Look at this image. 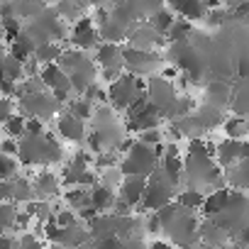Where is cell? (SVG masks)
I'll return each instance as SVG.
<instances>
[{
  "label": "cell",
  "mask_w": 249,
  "mask_h": 249,
  "mask_svg": "<svg viewBox=\"0 0 249 249\" xmlns=\"http://www.w3.org/2000/svg\"><path fill=\"white\" fill-rule=\"evenodd\" d=\"M157 220H159V227L164 232H169L171 239L181 247H191L198 239V225H196V217L191 210H183V208L169 203V205L159 208Z\"/></svg>",
  "instance_id": "obj_1"
},
{
  "label": "cell",
  "mask_w": 249,
  "mask_h": 249,
  "mask_svg": "<svg viewBox=\"0 0 249 249\" xmlns=\"http://www.w3.org/2000/svg\"><path fill=\"white\" fill-rule=\"evenodd\" d=\"M18 154L20 161L32 166V164H42V161H61L64 152L61 147L49 137V135H39V137H27L18 144Z\"/></svg>",
  "instance_id": "obj_2"
},
{
  "label": "cell",
  "mask_w": 249,
  "mask_h": 249,
  "mask_svg": "<svg viewBox=\"0 0 249 249\" xmlns=\"http://www.w3.org/2000/svg\"><path fill=\"white\" fill-rule=\"evenodd\" d=\"M213 222L225 230L230 237L247 230V196L242 191H230L225 208L213 217Z\"/></svg>",
  "instance_id": "obj_3"
},
{
  "label": "cell",
  "mask_w": 249,
  "mask_h": 249,
  "mask_svg": "<svg viewBox=\"0 0 249 249\" xmlns=\"http://www.w3.org/2000/svg\"><path fill=\"white\" fill-rule=\"evenodd\" d=\"M120 171L124 176H137V178H147L157 171V154L152 147H144L140 142H135L130 147V154L124 157Z\"/></svg>",
  "instance_id": "obj_4"
},
{
  "label": "cell",
  "mask_w": 249,
  "mask_h": 249,
  "mask_svg": "<svg viewBox=\"0 0 249 249\" xmlns=\"http://www.w3.org/2000/svg\"><path fill=\"white\" fill-rule=\"evenodd\" d=\"M174 183L161 174V171H154L152 174V178L147 181V186H144V193H142V205L147 208V210H159V208H164V205H169V200H171V196H174Z\"/></svg>",
  "instance_id": "obj_5"
},
{
  "label": "cell",
  "mask_w": 249,
  "mask_h": 249,
  "mask_svg": "<svg viewBox=\"0 0 249 249\" xmlns=\"http://www.w3.org/2000/svg\"><path fill=\"white\" fill-rule=\"evenodd\" d=\"M140 95H144V83L137 78V76H122L112 83L110 88V100L117 105V107H130Z\"/></svg>",
  "instance_id": "obj_6"
},
{
  "label": "cell",
  "mask_w": 249,
  "mask_h": 249,
  "mask_svg": "<svg viewBox=\"0 0 249 249\" xmlns=\"http://www.w3.org/2000/svg\"><path fill=\"white\" fill-rule=\"evenodd\" d=\"M247 154H249V147L242 140H225L217 147V161L227 169H232L239 161H247Z\"/></svg>",
  "instance_id": "obj_7"
},
{
  "label": "cell",
  "mask_w": 249,
  "mask_h": 249,
  "mask_svg": "<svg viewBox=\"0 0 249 249\" xmlns=\"http://www.w3.org/2000/svg\"><path fill=\"white\" fill-rule=\"evenodd\" d=\"M22 110H27L30 115H35V120L37 117H49V115H54V110L59 107L56 103H54V98H49L47 93H32V95H22Z\"/></svg>",
  "instance_id": "obj_8"
},
{
  "label": "cell",
  "mask_w": 249,
  "mask_h": 249,
  "mask_svg": "<svg viewBox=\"0 0 249 249\" xmlns=\"http://www.w3.org/2000/svg\"><path fill=\"white\" fill-rule=\"evenodd\" d=\"M122 59H124V64L130 66L132 76L135 73H149L159 64V56H154L149 52H140V49H124L122 52Z\"/></svg>",
  "instance_id": "obj_9"
},
{
  "label": "cell",
  "mask_w": 249,
  "mask_h": 249,
  "mask_svg": "<svg viewBox=\"0 0 249 249\" xmlns=\"http://www.w3.org/2000/svg\"><path fill=\"white\" fill-rule=\"evenodd\" d=\"M98 61H100V66L105 69L107 78L120 76V71H122V66H124L122 49H120L117 44H103V47L98 49Z\"/></svg>",
  "instance_id": "obj_10"
},
{
  "label": "cell",
  "mask_w": 249,
  "mask_h": 249,
  "mask_svg": "<svg viewBox=\"0 0 249 249\" xmlns=\"http://www.w3.org/2000/svg\"><path fill=\"white\" fill-rule=\"evenodd\" d=\"M144 186H147V178H137V176H127L122 181V191H120V200L132 208L142 200V193H144Z\"/></svg>",
  "instance_id": "obj_11"
},
{
  "label": "cell",
  "mask_w": 249,
  "mask_h": 249,
  "mask_svg": "<svg viewBox=\"0 0 249 249\" xmlns=\"http://www.w3.org/2000/svg\"><path fill=\"white\" fill-rule=\"evenodd\" d=\"M98 30H93V22L90 18H81L73 27V44L81 47V49H90L98 44Z\"/></svg>",
  "instance_id": "obj_12"
},
{
  "label": "cell",
  "mask_w": 249,
  "mask_h": 249,
  "mask_svg": "<svg viewBox=\"0 0 249 249\" xmlns=\"http://www.w3.org/2000/svg\"><path fill=\"white\" fill-rule=\"evenodd\" d=\"M127 35H130V42H132L130 49H140V52H147L152 44H161V42H164V39H161L149 25H142V27L127 30Z\"/></svg>",
  "instance_id": "obj_13"
},
{
  "label": "cell",
  "mask_w": 249,
  "mask_h": 249,
  "mask_svg": "<svg viewBox=\"0 0 249 249\" xmlns=\"http://www.w3.org/2000/svg\"><path fill=\"white\" fill-rule=\"evenodd\" d=\"M198 234H200V239L205 242V247H213V249H217V247H225L227 242H230V234L225 232V230H220L213 220H208V222H203L200 227H198Z\"/></svg>",
  "instance_id": "obj_14"
},
{
  "label": "cell",
  "mask_w": 249,
  "mask_h": 249,
  "mask_svg": "<svg viewBox=\"0 0 249 249\" xmlns=\"http://www.w3.org/2000/svg\"><path fill=\"white\" fill-rule=\"evenodd\" d=\"M59 132H61V137H66L69 142H81L83 137H86V124H83V120H78V117H73V115H64L61 120H59Z\"/></svg>",
  "instance_id": "obj_15"
},
{
  "label": "cell",
  "mask_w": 249,
  "mask_h": 249,
  "mask_svg": "<svg viewBox=\"0 0 249 249\" xmlns=\"http://www.w3.org/2000/svg\"><path fill=\"white\" fill-rule=\"evenodd\" d=\"M42 86L44 88H52V90H71V83H69V76L59 69V66H54V64H49V66H44V71H42Z\"/></svg>",
  "instance_id": "obj_16"
},
{
  "label": "cell",
  "mask_w": 249,
  "mask_h": 249,
  "mask_svg": "<svg viewBox=\"0 0 249 249\" xmlns=\"http://www.w3.org/2000/svg\"><path fill=\"white\" fill-rule=\"evenodd\" d=\"M88 242H90L88 230H83V227H78V225H71V227H64V230H61V239H59L61 247L81 249V247H86Z\"/></svg>",
  "instance_id": "obj_17"
},
{
  "label": "cell",
  "mask_w": 249,
  "mask_h": 249,
  "mask_svg": "<svg viewBox=\"0 0 249 249\" xmlns=\"http://www.w3.org/2000/svg\"><path fill=\"white\" fill-rule=\"evenodd\" d=\"M88 203L95 213L100 210H110L115 205V196L110 186H93V191H88Z\"/></svg>",
  "instance_id": "obj_18"
},
{
  "label": "cell",
  "mask_w": 249,
  "mask_h": 249,
  "mask_svg": "<svg viewBox=\"0 0 249 249\" xmlns=\"http://www.w3.org/2000/svg\"><path fill=\"white\" fill-rule=\"evenodd\" d=\"M230 86L225 83V81H220V78H215V81H210V86H208V100H210V107H215V110H220L222 105H227L230 103Z\"/></svg>",
  "instance_id": "obj_19"
},
{
  "label": "cell",
  "mask_w": 249,
  "mask_h": 249,
  "mask_svg": "<svg viewBox=\"0 0 249 249\" xmlns=\"http://www.w3.org/2000/svg\"><path fill=\"white\" fill-rule=\"evenodd\" d=\"M171 10L181 13L186 22L188 20H198V18L205 15V5L198 3V0H191V3H188V0H176V3H171Z\"/></svg>",
  "instance_id": "obj_20"
},
{
  "label": "cell",
  "mask_w": 249,
  "mask_h": 249,
  "mask_svg": "<svg viewBox=\"0 0 249 249\" xmlns=\"http://www.w3.org/2000/svg\"><path fill=\"white\" fill-rule=\"evenodd\" d=\"M86 61H88V59H86L83 52H73V49H69V52H61V56H59V69L69 76V73L78 71Z\"/></svg>",
  "instance_id": "obj_21"
},
{
  "label": "cell",
  "mask_w": 249,
  "mask_h": 249,
  "mask_svg": "<svg viewBox=\"0 0 249 249\" xmlns=\"http://www.w3.org/2000/svg\"><path fill=\"white\" fill-rule=\"evenodd\" d=\"M227 196H230V191H227V188H220V191L210 193L208 198H203L205 215H208V217H215V215H217V213L225 208V203H227Z\"/></svg>",
  "instance_id": "obj_22"
},
{
  "label": "cell",
  "mask_w": 249,
  "mask_h": 249,
  "mask_svg": "<svg viewBox=\"0 0 249 249\" xmlns=\"http://www.w3.org/2000/svg\"><path fill=\"white\" fill-rule=\"evenodd\" d=\"M171 25H174V15H171L169 10H164V8H159L157 13H152V15H149V27H152L159 37H161V35H166Z\"/></svg>",
  "instance_id": "obj_23"
},
{
  "label": "cell",
  "mask_w": 249,
  "mask_h": 249,
  "mask_svg": "<svg viewBox=\"0 0 249 249\" xmlns=\"http://www.w3.org/2000/svg\"><path fill=\"white\" fill-rule=\"evenodd\" d=\"M59 56H61V49L54 44V42H47V44H39L37 49H35V54H32V59L39 64H52V61H59Z\"/></svg>",
  "instance_id": "obj_24"
},
{
  "label": "cell",
  "mask_w": 249,
  "mask_h": 249,
  "mask_svg": "<svg viewBox=\"0 0 249 249\" xmlns=\"http://www.w3.org/2000/svg\"><path fill=\"white\" fill-rule=\"evenodd\" d=\"M169 39L174 42V44H178V42H191V35H193V30H191V22H186V20H174V25L169 27Z\"/></svg>",
  "instance_id": "obj_25"
},
{
  "label": "cell",
  "mask_w": 249,
  "mask_h": 249,
  "mask_svg": "<svg viewBox=\"0 0 249 249\" xmlns=\"http://www.w3.org/2000/svg\"><path fill=\"white\" fill-rule=\"evenodd\" d=\"M56 188H59V181L54 178V174H49V171H44L39 178H37V183H35V191L32 193H39V196H54L56 193Z\"/></svg>",
  "instance_id": "obj_26"
},
{
  "label": "cell",
  "mask_w": 249,
  "mask_h": 249,
  "mask_svg": "<svg viewBox=\"0 0 249 249\" xmlns=\"http://www.w3.org/2000/svg\"><path fill=\"white\" fill-rule=\"evenodd\" d=\"M3 76H5V81H18V78H22V64L20 61H15L13 56H3Z\"/></svg>",
  "instance_id": "obj_27"
},
{
  "label": "cell",
  "mask_w": 249,
  "mask_h": 249,
  "mask_svg": "<svg viewBox=\"0 0 249 249\" xmlns=\"http://www.w3.org/2000/svg\"><path fill=\"white\" fill-rule=\"evenodd\" d=\"M198 205H203V196H200V191H191V188H186V191L178 196V208L191 210V208H198Z\"/></svg>",
  "instance_id": "obj_28"
},
{
  "label": "cell",
  "mask_w": 249,
  "mask_h": 249,
  "mask_svg": "<svg viewBox=\"0 0 249 249\" xmlns=\"http://www.w3.org/2000/svg\"><path fill=\"white\" fill-rule=\"evenodd\" d=\"M66 203H71L73 208H86V205H90L88 203V191L86 188H69L66 191Z\"/></svg>",
  "instance_id": "obj_29"
},
{
  "label": "cell",
  "mask_w": 249,
  "mask_h": 249,
  "mask_svg": "<svg viewBox=\"0 0 249 249\" xmlns=\"http://www.w3.org/2000/svg\"><path fill=\"white\" fill-rule=\"evenodd\" d=\"M15 174H18V164H15V159L0 154V181H13Z\"/></svg>",
  "instance_id": "obj_30"
},
{
  "label": "cell",
  "mask_w": 249,
  "mask_h": 249,
  "mask_svg": "<svg viewBox=\"0 0 249 249\" xmlns=\"http://www.w3.org/2000/svg\"><path fill=\"white\" fill-rule=\"evenodd\" d=\"M225 130H227L230 140H242L244 130H247V122H244V117H230V122L225 124Z\"/></svg>",
  "instance_id": "obj_31"
},
{
  "label": "cell",
  "mask_w": 249,
  "mask_h": 249,
  "mask_svg": "<svg viewBox=\"0 0 249 249\" xmlns=\"http://www.w3.org/2000/svg\"><path fill=\"white\" fill-rule=\"evenodd\" d=\"M0 27H3V37H8V39H13V42L22 35V25H20L18 18H8V20H3V22H0Z\"/></svg>",
  "instance_id": "obj_32"
},
{
  "label": "cell",
  "mask_w": 249,
  "mask_h": 249,
  "mask_svg": "<svg viewBox=\"0 0 249 249\" xmlns=\"http://www.w3.org/2000/svg\"><path fill=\"white\" fill-rule=\"evenodd\" d=\"M90 103L88 100H73V103H69V115H73V117H78V120H86V117H90Z\"/></svg>",
  "instance_id": "obj_33"
},
{
  "label": "cell",
  "mask_w": 249,
  "mask_h": 249,
  "mask_svg": "<svg viewBox=\"0 0 249 249\" xmlns=\"http://www.w3.org/2000/svg\"><path fill=\"white\" fill-rule=\"evenodd\" d=\"M5 127H8V135L10 137H25V117L22 115H13L5 122Z\"/></svg>",
  "instance_id": "obj_34"
},
{
  "label": "cell",
  "mask_w": 249,
  "mask_h": 249,
  "mask_svg": "<svg viewBox=\"0 0 249 249\" xmlns=\"http://www.w3.org/2000/svg\"><path fill=\"white\" fill-rule=\"evenodd\" d=\"M13 220H15V208L10 203H0V232L13 227Z\"/></svg>",
  "instance_id": "obj_35"
},
{
  "label": "cell",
  "mask_w": 249,
  "mask_h": 249,
  "mask_svg": "<svg viewBox=\"0 0 249 249\" xmlns=\"http://www.w3.org/2000/svg\"><path fill=\"white\" fill-rule=\"evenodd\" d=\"M159 140H161V132L159 130H147V132H140V144H144V147H154V144H159Z\"/></svg>",
  "instance_id": "obj_36"
},
{
  "label": "cell",
  "mask_w": 249,
  "mask_h": 249,
  "mask_svg": "<svg viewBox=\"0 0 249 249\" xmlns=\"http://www.w3.org/2000/svg\"><path fill=\"white\" fill-rule=\"evenodd\" d=\"M27 215H30V217H32V215H35V217H47V220L52 217L47 203H30V205H27Z\"/></svg>",
  "instance_id": "obj_37"
},
{
  "label": "cell",
  "mask_w": 249,
  "mask_h": 249,
  "mask_svg": "<svg viewBox=\"0 0 249 249\" xmlns=\"http://www.w3.org/2000/svg\"><path fill=\"white\" fill-rule=\"evenodd\" d=\"M54 222H56V227H71V225H76V215L73 213H69V210H64V213H59L56 217H54Z\"/></svg>",
  "instance_id": "obj_38"
},
{
  "label": "cell",
  "mask_w": 249,
  "mask_h": 249,
  "mask_svg": "<svg viewBox=\"0 0 249 249\" xmlns=\"http://www.w3.org/2000/svg\"><path fill=\"white\" fill-rule=\"evenodd\" d=\"M13 107H15V103L10 98H0V120L8 122L13 117Z\"/></svg>",
  "instance_id": "obj_39"
},
{
  "label": "cell",
  "mask_w": 249,
  "mask_h": 249,
  "mask_svg": "<svg viewBox=\"0 0 249 249\" xmlns=\"http://www.w3.org/2000/svg\"><path fill=\"white\" fill-rule=\"evenodd\" d=\"M25 135L27 137H39L42 135V122L39 120H25Z\"/></svg>",
  "instance_id": "obj_40"
},
{
  "label": "cell",
  "mask_w": 249,
  "mask_h": 249,
  "mask_svg": "<svg viewBox=\"0 0 249 249\" xmlns=\"http://www.w3.org/2000/svg\"><path fill=\"white\" fill-rule=\"evenodd\" d=\"M95 249H127L117 237H110V239H100L95 242Z\"/></svg>",
  "instance_id": "obj_41"
},
{
  "label": "cell",
  "mask_w": 249,
  "mask_h": 249,
  "mask_svg": "<svg viewBox=\"0 0 249 249\" xmlns=\"http://www.w3.org/2000/svg\"><path fill=\"white\" fill-rule=\"evenodd\" d=\"M227 18H230V15H227L225 10H220V8H215L213 13H208V20H205V22L215 27V25H222V22H225Z\"/></svg>",
  "instance_id": "obj_42"
},
{
  "label": "cell",
  "mask_w": 249,
  "mask_h": 249,
  "mask_svg": "<svg viewBox=\"0 0 249 249\" xmlns=\"http://www.w3.org/2000/svg\"><path fill=\"white\" fill-rule=\"evenodd\" d=\"M18 249H42V244L35 239V234H25L22 239H20V244H15Z\"/></svg>",
  "instance_id": "obj_43"
},
{
  "label": "cell",
  "mask_w": 249,
  "mask_h": 249,
  "mask_svg": "<svg viewBox=\"0 0 249 249\" xmlns=\"http://www.w3.org/2000/svg\"><path fill=\"white\" fill-rule=\"evenodd\" d=\"M81 10H83V5H78V3H66V5H59V10L56 13H66L71 20H73V15H81Z\"/></svg>",
  "instance_id": "obj_44"
},
{
  "label": "cell",
  "mask_w": 249,
  "mask_h": 249,
  "mask_svg": "<svg viewBox=\"0 0 249 249\" xmlns=\"http://www.w3.org/2000/svg\"><path fill=\"white\" fill-rule=\"evenodd\" d=\"M0 152H3V157H13L18 152V142L15 140H5L3 144H0Z\"/></svg>",
  "instance_id": "obj_45"
},
{
  "label": "cell",
  "mask_w": 249,
  "mask_h": 249,
  "mask_svg": "<svg viewBox=\"0 0 249 249\" xmlns=\"http://www.w3.org/2000/svg\"><path fill=\"white\" fill-rule=\"evenodd\" d=\"M115 161H117V159H115L112 154H100V157L95 159V164H98V166H103V169H107V166H115Z\"/></svg>",
  "instance_id": "obj_46"
},
{
  "label": "cell",
  "mask_w": 249,
  "mask_h": 249,
  "mask_svg": "<svg viewBox=\"0 0 249 249\" xmlns=\"http://www.w3.org/2000/svg\"><path fill=\"white\" fill-rule=\"evenodd\" d=\"M27 225H30V215L27 213H15L13 227H27Z\"/></svg>",
  "instance_id": "obj_47"
},
{
  "label": "cell",
  "mask_w": 249,
  "mask_h": 249,
  "mask_svg": "<svg viewBox=\"0 0 249 249\" xmlns=\"http://www.w3.org/2000/svg\"><path fill=\"white\" fill-rule=\"evenodd\" d=\"M88 147H90L93 152H100V149H103V144H100V140H98V135H95V132H90V135H88Z\"/></svg>",
  "instance_id": "obj_48"
},
{
  "label": "cell",
  "mask_w": 249,
  "mask_h": 249,
  "mask_svg": "<svg viewBox=\"0 0 249 249\" xmlns=\"http://www.w3.org/2000/svg\"><path fill=\"white\" fill-rule=\"evenodd\" d=\"M0 249H15V239H13V237H5V234H0Z\"/></svg>",
  "instance_id": "obj_49"
},
{
  "label": "cell",
  "mask_w": 249,
  "mask_h": 249,
  "mask_svg": "<svg viewBox=\"0 0 249 249\" xmlns=\"http://www.w3.org/2000/svg\"><path fill=\"white\" fill-rule=\"evenodd\" d=\"M147 230H149V232H159V230H161L157 215H149V217H147Z\"/></svg>",
  "instance_id": "obj_50"
},
{
  "label": "cell",
  "mask_w": 249,
  "mask_h": 249,
  "mask_svg": "<svg viewBox=\"0 0 249 249\" xmlns=\"http://www.w3.org/2000/svg\"><path fill=\"white\" fill-rule=\"evenodd\" d=\"M152 249H171L169 244H161V242H157V244H152Z\"/></svg>",
  "instance_id": "obj_51"
},
{
  "label": "cell",
  "mask_w": 249,
  "mask_h": 249,
  "mask_svg": "<svg viewBox=\"0 0 249 249\" xmlns=\"http://www.w3.org/2000/svg\"><path fill=\"white\" fill-rule=\"evenodd\" d=\"M0 42H3V27H0Z\"/></svg>",
  "instance_id": "obj_52"
}]
</instances>
